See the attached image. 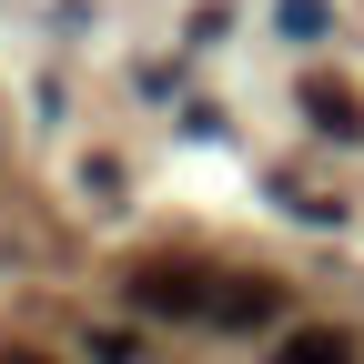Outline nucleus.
<instances>
[{
    "mask_svg": "<svg viewBox=\"0 0 364 364\" xmlns=\"http://www.w3.org/2000/svg\"><path fill=\"white\" fill-rule=\"evenodd\" d=\"M213 284L223 273H203V263H142L132 273V304L162 314V324H213Z\"/></svg>",
    "mask_w": 364,
    "mask_h": 364,
    "instance_id": "1",
    "label": "nucleus"
},
{
    "mask_svg": "<svg viewBox=\"0 0 364 364\" xmlns=\"http://www.w3.org/2000/svg\"><path fill=\"white\" fill-rule=\"evenodd\" d=\"M304 122H314V132H334V142H364V102H354L334 71H304Z\"/></svg>",
    "mask_w": 364,
    "mask_h": 364,
    "instance_id": "3",
    "label": "nucleus"
},
{
    "mask_svg": "<svg viewBox=\"0 0 364 364\" xmlns=\"http://www.w3.org/2000/svg\"><path fill=\"white\" fill-rule=\"evenodd\" d=\"M0 364H51V354H31V344H11V354H0Z\"/></svg>",
    "mask_w": 364,
    "mask_h": 364,
    "instance_id": "6",
    "label": "nucleus"
},
{
    "mask_svg": "<svg viewBox=\"0 0 364 364\" xmlns=\"http://www.w3.org/2000/svg\"><path fill=\"white\" fill-rule=\"evenodd\" d=\"M273 364H354V334L304 324V334H284V344H273Z\"/></svg>",
    "mask_w": 364,
    "mask_h": 364,
    "instance_id": "4",
    "label": "nucleus"
},
{
    "mask_svg": "<svg viewBox=\"0 0 364 364\" xmlns=\"http://www.w3.org/2000/svg\"><path fill=\"white\" fill-rule=\"evenodd\" d=\"M284 31L294 41H324V0H284Z\"/></svg>",
    "mask_w": 364,
    "mask_h": 364,
    "instance_id": "5",
    "label": "nucleus"
},
{
    "mask_svg": "<svg viewBox=\"0 0 364 364\" xmlns=\"http://www.w3.org/2000/svg\"><path fill=\"white\" fill-rule=\"evenodd\" d=\"M284 314V284H263V273H233V284H213V324L223 334H253Z\"/></svg>",
    "mask_w": 364,
    "mask_h": 364,
    "instance_id": "2",
    "label": "nucleus"
}]
</instances>
